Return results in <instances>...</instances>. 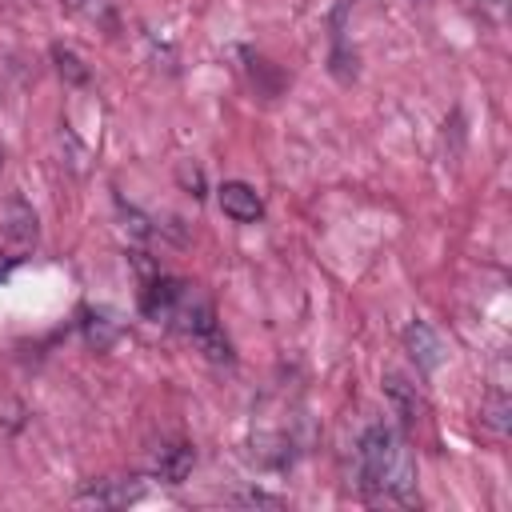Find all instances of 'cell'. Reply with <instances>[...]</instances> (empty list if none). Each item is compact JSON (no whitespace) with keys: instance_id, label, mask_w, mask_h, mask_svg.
<instances>
[{"instance_id":"6da1fadb","label":"cell","mask_w":512,"mask_h":512,"mask_svg":"<svg viewBox=\"0 0 512 512\" xmlns=\"http://www.w3.org/2000/svg\"><path fill=\"white\" fill-rule=\"evenodd\" d=\"M356 468H360V488L368 496L396 500V504L420 500L416 496V460H412L408 444L388 424L364 428V436L356 444Z\"/></svg>"},{"instance_id":"7a4b0ae2","label":"cell","mask_w":512,"mask_h":512,"mask_svg":"<svg viewBox=\"0 0 512 512\" xmlns=\"http://www.w3.org/2000/svg\"><path fill=\"white\" fill-rule=\"evenodd\" d=\"M216 204H220V212H224L228 220H236V224H256V220L264 216L260 192H256L252 184H244V180H224V184L216 188Z\"/></svg>"},{"instance_id":"3957f363","label":"cell","mask_w":512,"mask_h":512,"mask_svg":"<svg viewBox=\"0 0 512 512\" xmlns=\"http://www.w3.org/2000/svg\"><path fill=\"white\" fill-rule=\"evenodd\" d=\"M404 344H408V356L416 360L420 372H436L444 364V340L424 324V320H412L404 328Z\"/></svg>"},{"instance_id":"277c9868","label":"cell","mask_w":512,"mask_h":512,"mask_svg":"<svg viewBox=\"0 0 512 512\" xmlns=\"http://www.w3.org/2000/svg\"><path fill=\"white\" fill-rule=\"evenodd\" d=\"M144 488L136 480H124V476H112V480H92L84 492H80V504H100V508H120V504H132L140 500Z\"/></svg>"},{"instance_id":"5b68a950","label":"cell","mask_w":512,"mask_h":512,"mask_svg":"<svg viewBox=\"0 0 512 512\" xmlns=\"http://www.w3.org/2000/svg\"><path fill=\"white\" fill-rule=\"evenodd\" d=\"M384 396L392 400V408H396V416L404 420V428L420 424V416H424V400H420L416 384H408L400 372H388V376H384Z\"/></svg>"},{"instance_id":"8992f818","label":"cell","mask_w":512,"mask_h":512,"mask_svg":"<svg viewBox=\"0 0 512 512\" xmlns=\"http://www.w3.org/2000/svg\"><path fill=\"white\" fill-rule=\"evenodd\" d=\"M72 16H80L84 24H96L100 32L116 36L120 32V12H116V0H60Z\"/></svg>"},{"instance_id":"52a82bcc","label":"cell","mask_w":512,"mask_h":512,"mask_svg":"<svg viewBox=\"0 0 512 512\" xmlns=\"http://www.w3.org/2000/svg\"><path fill=\"white\" fill-rule=\"evenodd\" d=\"M192 448L188 444H168V448H160L156 452V476L164 480V484H180L188 472H192Z\"/></svg>"},{"instance_id":"ba28073f","label":"cell","mask_w":512,"mask_h":512,"mask_svg":"<svg viewBox=\"0 0 512 512\" xmlns=\"http://www.w3.org/2000/svg\"><path fill=\"white\" fill-rule=\"evenodd\" d=\"M52 60H56V68H60V76L68 80V84H88V68H84V60L72 52V48H52Z\"/></svg>"},{"instance_id":"9c48e42d","label":"cell","mask_w":512,"mask_h":512,"mask_svg":"<svg viewBox=\"0 0 512 512\" xmlns=\"http://www.w3.org/2000/svg\"><path fill=\"white\" fill-rule=\"evenodd\" d=\"M176 176H180V184H184L192 196H204V172H200L192 160H184V164L176 168Z\"/></svg>"},{"instance_id":"30bf717a","label":"cell","mask_w":512,"mask_h":512,"mask_svg":"<svg viewBox=\"0 0 512 512\" xmlns=\"http://www.w3.org/2000/svg\"><path fill=\"white\" fill-rule=\"evenodd\" d=\"M504 416H508V400L496 396V400L484 408V424H492V432H504Z\"/></svg>"},{"instance_id":"8fae6325","label":"cell","mask_w":512,"mask_h":512,"mask_svg":"<svg viewBox=\"0 0 512 512\" xmlns=\"http://www.w3.org/2000/svg\"><path fill=\"white\" fill-rule=\"evenodd\" d=\"M8 272H12V264H8V260H0V280H8Z\"/></svg>"}]
</instances>
